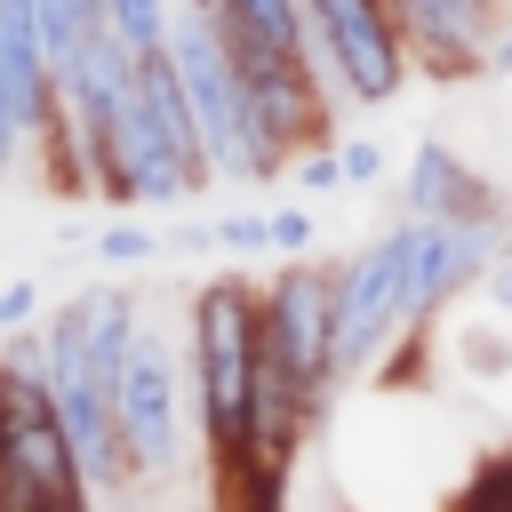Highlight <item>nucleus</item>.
Segmentation results:
<instances>
[{"label": "nucleus", "instance_id": "f257e3e1", "mask_svg": "<svg viewBox=\"0 0 512 512\" xmlns=\"http://www.w3.org/2000/svg\"><path fill=\"white\" fill-rule=\"evenodd\" d=\"M136 328H144V320H136V296L112 288V280L80 288V296L40 328V344H48V408H56V424H64V448H72L88 496H120V488H128L120 432H112V376H120Z\"/></svg>", "mask_w": 512, "mask_h": 512}, {"label": "nucleus", "instance_id": "f03ea898", "mask_svg": "<svg viewBox=\"0 0 512 512\" xmlns=\"http://www.w3.org/2000/svg\"><path fill=\"white\" fill-rule=\"evenodd\" d=\"M200 184H208V160H200L184 88L168 72V48H152L136 56V80L96 144V192L112 208H184Z\"/></svg>", "mask_w": 512, "mask_h": 512}, {"label": "nucleus", "instance_id": "7ed1b4c3", "mask_svg": "<svg viewBox=\"0 0 512 512\" xmlns=\"http://www.w3.org/2000/svg\"><path fill=\"white\" fill-rule=\"evenodd\" d=\"M160 48H168V72L184 88V112H192V136H200L208 176H224V184H272L280 176V152L264 144L256 112H248V88H240V64L224 48L216 8L208 0H176Z\"/></svg>", "mask_w": 512, "mask_h": 512}, {"label": "nucleus", "instance_id": "20e7f679", "mask_svg": "<svg viewBox=\"0 0 512 512\" xmlns=\"http://www.w3.org/2000/svg\"><path fill=\"white\" fill-rule=\"evenodd\" d=\"M248 376H256V280L216 272L192 296V384H184L216 480L240 464V440H248Z\"/></svg>", "mask_w": 512, "mask_h": 512}, {"label": "nucleus", "instance_id": "39448f33", "mask_svg": "<svg viewBox=\"0 0 512 512\" xmlns=\"http://www.w3.org/2000/svg\"><path fill=\"white\" fill-rule=\"evenodd\" d=\"M304 8V72L328 104H392L408 88V40L384 0H296Z\"/></svg>", "mask_w": 512, "mask_h": 512}, {"label": "nucleus", "instance_id": "423d86ee", "mask_svg": "<svg viewBox=\"0 0 512 512\" xmlns=\"http://www.w3.org/2000/svg\"><path fill=\"white\" fill-rule=\"evenodd\" d=\"M184 368L176 344L160 328L128 336V360L112 376V432H120V464L128 480H176L184 472Z\"/></svg>", "mask_w": 512, "mask_h": 512}, {"label": "nucleus", "instance_id": "0eeeda50", "mask_svg": "<svg viewBox=\"0 0 512 512\" xmlns=\"http://www.w3.org/2000/svg\"><path fill=\"white\" fill-rule=\"evenodd\" d=\"M256 336L264 352L288 368V384L312 400V416L336 400V360H328V336H336V264L320 256H288L264 288H256Z\"/></svg>", "mask_w": 512, "mask_h": 512}, {"label": "nucleus", "instance_id": "6e6552de", "mask_svg": "<svg viewBox=\"0 0 512 512\" xmlns=\"http://www.w3.org/2000/svg\"><path fill=\"white\" fill-rule=\"evenodd\" d=\"M400 256V320L424 336L472 280H488L496 256H512V224H392Z\"/></svg>", "mask_w": 512, "mask_h": 512}, {"label": "nucleus", "instance_id": "1a4fd4ad", "mask_svg": "<svg viewBox=\"0 0 512 512\" xmlns=\"http://www.w3.org/2000/svg\"><path fill=\"white\" fill-rule=\"evenodd\" d=\"M400 344H408V320H400V256H392V232H384V240H368L360 256L336 264V336H328L336 384L376 376Z\"/></svg>", "mask_w": 512, "mask_h": 512}, {"label": "nucleus", "instance_id": "9d476101", "mask_svg": "<svg viewBox=\"0 0 512 512\" xmlns=\"http://www.w3.org/2000/svg\"><path fill=\"white\" fill-rule=\"evenodd\" d=\"M224 48H232V64H240L248 112H256L264 144L280 152V168H288V152H320L336 104H328V88L304 72V56H288V48H256V40H240V32H224Z\"/></svg>", "mask_w": 512, "mask_h": 512}, {"label": "nucleus", "instance_id": "9b49d317", "mask_svg": "<svg viewBox=\"0 0 512 512\" xmlns=\"http://www.w3.org/2000/svg\"><path fill=\"white\" fill-rule=\"evenodd\" d=\"M400 224H512V208L496 200V184H488L480 168H464L440 136H424V144L408 152Z\"/></svg>", "mask_w": 512, "mask_h": 512}, {"label": "nucleus", "instance_id": "f8f14e48", "mask_svg": "<svg viewBox=\"0 0 512 512\" xmlns=\"http://www.w3.org/2000/svg\"><path fill=\"white\" fill-rule=\"evenodd\" d=\"M408 56L432 72V80H472L488 72V0H384Z\"/></svg>", "mask_w": 512, "mask_h": 512}, {"label": "nucleus", "instance_id": "ddd939ff", "mask_svg": "<svg viewBox=\"0 0 512 512\" xmlns=\"http://www.w3.org/2000/svg\"><path fill=\"white\" fill-rule=\"evenodd\" d=\"M208 8H216L224 32H240V40H256V48L304 56V8H296V0H208Z\"/></svg>", "mask_w": 512, "mask_h": 512}, {"label": "nucleus", "instance_id": "4468645a", "mask_svg": "<svg viewBox=\"0 0 512 512\" xmlns=\"http://www.w3.org/2000/svg\"><path fill=\"white\" fill-rule=\"evenodd\" d=\"M32 16H40V32H48V64H56V72L104 32V0H32Z\"/></svg>", "mask_w": 512, "mask_h": 512}, {"label": "nucleus", "instance_id": "2eb2a0df", "mask_svg": "<svg viewBox=\"0 0 512 512\" xmlns=\"http://www.w3.org/2000/svg\"><path fill=\"white\" fill-rule=\"evenodd\" d=\"M168 16H176V0H104V32L128 56H152L168 40Z\"/></svg>", "mask_w": 512, "mask_h": 512}, {"label": "nucleus", "instance_id": "dca6fc26", "mask_svg": "<svg viewBox=\"0 0 512 512\" xmlns=\"http://www.w3.org/2000/svg\"><path fill=\"white\" fill-rule=\"evenodd\" d=\"M152 256H168L152 224H104L96 232V264H120L128 272V264H152Z\"/></svg>", "mask_w": 512, "mask_h": 512}, {"label": "nucleus", "instance_id": "f3484780", "mask_svg": "<svg viewBox=\"0 0 512 512\" xmlns=\"http://www.w3.org/2000/svg\"><path fill=\"white\" fill-rule=\"evenodd\" d=\"M24 152H32V120H24V104H16V80H8V56H0V176H8Z\"/></svg>", "mask_w": 512, "mask_h": 512}, {"label": "nucleus", "instance_id": "a211bd4d", "mask_svg": "<svg viewBox=\"0 0 512 512\" xmlns=\"http://www.w3.org/2000/svg\"><path fill=\"white\" fill-rule=\"evenodd\" d=\"M208 240L232 248V256H264V216H256V208H232V216L208 224Z\"/></svg>", "mask_w": 512, "mask_h": 512}, {"label": "nucleus", "instance_id": "6ab92c4d", "mask_svg": "<svg viewBox=\"0 0 512 512\" xmlns=\"http://www.w3.org/2000/svg\"><path fill=\"white\" fill-rule=\"evenodd\" d=\"M264 248H272L280 264L304 256V248H312V216H304V208H272V216H264Z\"/></svg>", "mask_w": 512, "mask_h": 512}, {"label": "nucleus", "instance_id": "aec40b11", "mask_svg": "<svg viewBox=\"0 0 512 512\" xmlns=\"http://www.w3.org/2000/svg\"><path fill=\"white\" fill-rule=\"evenodd\" d=\"M336 168H344V184H376L384 176V144L352 136V144H336Z\"/></svg>", "mask_w": 512, "mask_h": 512}, {"label": "nucleus", "instance_id": "412c9836", "mask_svg": "<svg viewBox=\"0 0 512 512\" xmlns=\"http://www.w3.org/2000/svg\"><path fill=\"white\" fill-rule=\"evenodd\" d=\"M336 184H344L336 144H320V152H304V160H296V192H336Z\"/></svg>", "mask_w": 512, "mask_h": 512}, {"label": "nucleus", "instance_id": "4be33fe9", "mask_svg": "<svg viewBox=\"0 0 512 512\" xmlns=\"http://www.w3.org/2000/svg\"><path fill=\"white\" fill-rule=\"evenodd\" d=\"M32 312H40V288H32V280H8V288H0V336L32 328Z\"/></svg>", "mask_w": 512, "mask_h": 512}, {"label": "nucleus", "instance_id": "5701e85b", "mask_svg": "<svg viewBox=\"0 0 512 512\" xmlns=\"http://www.w3.org/2000/svg\"><path fill=\"white\" fill-rule=\"evenodd\" d=\"M488 296H496V304H504V320H512V256H496V264H488Z\"/></svg>", "mask_w": 512, "mask_h": 512}, {"label": "nucleus", "instance_id": "b1692460", "mask_svg": "<svg viewBox=\"0 0 512 512\" xmlns=\"http://www.w3.org/2000/svg\"><path fill=\"white\" fill-rule=\"evenodd\" d=\"M488 72H512V40H504V48H496V56H488Z\"/></svg>", "mask_w": 512, "mask_h": 512}, {"label": "nucleus", "instance_id": "393cba45", "mask_svg": "<svg viewBox=\"0 0 512 512\" xmlns=\"http://www.w3.org/2000/svg\"><path fill=\"white\" fill-rule=\"evenodd\" d=\"M496 464H504V480H512V440H504V448H496Z\"/></svg>", "mask_w": 512, "mask_h": 512}]
</instances>
